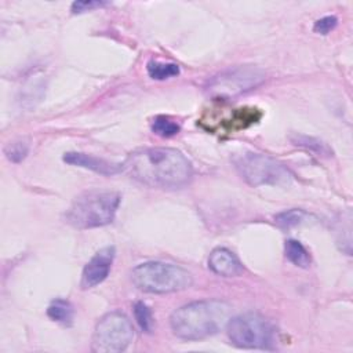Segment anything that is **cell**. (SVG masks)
I'll list each match as a JSON object with an SVG mask.
<instances>
[{
  "instance_id": "30bf717a",
  "label": "cell",
  "mask_w": 353,
  "mask_h": 353,
  "mask_svg": "<svg viewBox=\"0 0 353 353\" xmlns=\"http://www.w3.org/2000/svg\"><path fill=\"white\" fill-rule=\"evenodd\" d=\"M63 161L70 165H77L83 168H88L101 175H113L123 170V164L110 163L105 159H99L91 154L80 153V152H68L63 154Z\"/></svg>"
},
{
  "instance_id": "8fae6325",
  "label": "cell",
  "mask_w": 353,
  "mask_h": 353,
  "mask_svg": "<svg viewBox=\"0 0 353 353\" xmlns=\"http://www.w3.org/2000/svg\"><path fill=\"white\" fill-rule=\"evenodd\" d=\"M208 268L219 276L234 277L243 272V265L239 258L228 248H215L208 256Z\"/></svg>"
},
{
  "instance_id": "52a82bcc",
  "label": "cell",
  "mask_w": 353,
  "mask_h": 353,
  "mask_svg": "<svg viewBox=\"0 0 353 353\" xmlns=\"http://www.w3.org/2000/svg\"><path fill=\"white\" fill-rule=\"evenodd\" d=\"M134 339V327L121 312H110L101 317L92 334L91 350L97 353L124 352Z\"/></svg>"
},
{
  "instance_id": "5b68a950",
  "label": "cell",
  "mask_w": 353,
  "mask_h": 353,
  "mask_svg": "<svg viewBox=\"0 0 353 353\" xmlns=\"http://www.w3.org/2000/svg\"><path fill=\"white\" fill-rule=\"evenodd\" d=\"M226 331L230 342L243 349H273L277 342L274 324L258 313L230 317Z\"/></svg>"
},
{
  "instance_id": "8992f818",
  "label": "cell",
  "mask_w": 353,
  "mask_h": 353,
  "mask_svg": "<svg viewBox=\"0 0 353 353\" xmlns=\"http://www.w3.org/2000/svg\"><path fill=\"white\" fill-rule=\"evenodd\" d=\"M234 165L240 176L251 186L283 185L292 178L284 164L261 153L245 152L234 159Z\"/></svg>"
},
{
  "instance_id": "9a60e30c",
  "label": "cell",
  "mask_w": 353,
  "mask_h": 353,
  "mask_svg": "<svg viewBox=\"0 0 353 353\" xmlns=\"http://www.w3.org/2000/svg\"><path fill=\"white\" fill-rule=\"evenodd\" d=\"M148 74L153 80H165L179 74V66L171 62H160V61H149L146 65Z\"/></svg>"
},
{
  "instance_id": "3957f363",
  "label": "cell",
  "mask_w": 353,
  "mask_h": 353,
  "mask_svg": "<svg viewBox=\"0 0 353 353\" xmlns=\"http://www.w3.org/2000/svg\"><path fill=\"white\" fill-rule=\"evenodd\" d=\"M120 194L112 190H90L79 194L65 212V222L76 229H92L113 222Z\"/></svg>"
},
{
  "instance_id": "2e32d148",
  "label": "cell",
  "mask_w": 353,
  "mask_h": 353,
  "mask_svg": "<svg viewBox=\"0 0 353 353\" xmlns=\"http://www.w3.org/2000/svg\"><path fill=\"white\" fill-rule=\"evenodd\" d=\"M181 127L176 121L165 116H157L152 121V131L163 138H171L179 132Z\"/></svg>"
},
{
  "instance_id": "5bb4252c",
  "label": "cell",
  "mask_w": 353,
  "mask_h": 353,
  "mask_svg": "<svg viewBox=\"0 0 353 353\" xmlns=\"http://www.w3.org/2000/svg\"><path fill=\"white\" fill-rule=\"evenodd\" d=\"M284 250H285V256L288 258L290 262H292L298 268H303V269L309 268V265H310V254L302 245L301 241L292 240V239L287 240Z\"/></svg>"
},
{
  "instance_id": "d6986e66",
  "label": "cell",
  "mask_w": 353,
  "mask_h": 353,
  "mask_svg": "<svg viewBox=\"0 0 353 353\" xmlns=\"http://www.w3.org/2000/svg\"><path fill=\"white\" fill-rule=\"evenodd\" d=\"M29 153V145L26 142H22V141H18V142H12V143H8L6 148H4V154L6 157L12 161V163H19L22 161Z\"/></svg>"
},
{
  "instance_id": "277c9868",
  "label": "cell",
  "mask_w": 353,
  "mask_h": 353,
  "mask_svg": "<svg viewBox=\"0 0 353 353\" xmlns=\"http://www.w3.org/2000/svg\"><path fill=\"white\" fill-rule=\"evenodd\" d=\"M134 285L149 294H170L189 288L193 283L190 272L186 269L159 261L143 262L131 272Z\"/></svg>"
},
{
  "instance_id": "ac0fdd59",
  "label": "cell",
  "mask_w": 353,
  "mask_h": 353,
  "mask_svg": "<svg viewBox=\"0 0 353 353\" xmlns=\"http://www.w3.org/2000/svg\"><path fill=\"white\" fill-rule=\"evenodd\" d=\"M134 316H135V320H137V323H138V325L141 327L142 331L152 332L153 316H152V312H150V309L148 307L146 303L137 302L134 305Z\"/></svg>"
},
{
  "instance_id": "7c38bea8",
  "label": "cell",
  "mask_w": 353,
  "mask_h": 353,
  "mask_svg": "<svg viewBox=\"0 0 353 353\" xmlns=\"http://www.w3.org/2000/svg\"><path fill=\"white\" fill-rule=\"evenodd\" d=\"M47 316L51 320H54V321H57L62 325L69 327L73 323L74 310H73V306L69 301L58 298V299H54L50 303V306L47 307Z\"/></svg>"
},
{
  "instance_id": "4fadbf2b",
  "label": "cell",
  "mask_w": 353,
  "mask_h": 353,
  "mask_svg": "<svg viewBox=\"0 0 353 353\" xmlns=\"http://www.w3.org/2000/svg\"><path fill=\"white\" fill-rule=\"evenodd\" d=\"M290 139L295 146L310 150V152L316 153L317 156H321V157H331L332 156V149L325 142H323V141H320L314 137H307V135H303V134H292L290 137Z\"/></svg>"
},
{
  "instance_id": "44dd1931",
  "label": "cell",
  "mask_w": 353,
  "mask_h": 353,
  "mask_svg": "<svg viewBox=\"0 0 353 353\" xmlns=\"http://www.w3.org/2000/svg\"><path fill=\"white\" fill-rule=\"evenodd\" d=\"M336 25H338V18L334 17V15H327V17H323V18H320L314 22L313 30L316 33H320V34H327L332 29H335Z\"/></svg>"
},
{
  "instance_id": "9c48e42d",
  "label": "cell",
  "mask_w": 353,
  "mask_h": 353,
  "mask_svg": "<svg viewBox=\"0 0 353 353\" xmlns=\"http://www.w3.org/2000/svg\"><path fill=\"white\" fill-rule=\"evenodd\" d=\"M116 255V250L113 245H108L101 248L84 266L80 285L83 290L92 288L101 284L109 274L113 259Z\"/></svg>"
},
{
  "instance_id": "6da1fadb",
  "label": "cell",
  "mask_w": 353,
  "mask_h": 353,
  "mask_svg": "<svg viewBox=\"0 0 353 353\" xmlns=\"http://www.w3.org/2000/svg\"><path fill=\"white\" fill-rule=\"evenodd\" d=\"M123 170L135 181L152 188H181L192 175V163L174 148H143L131 152Z\"/></svg>"
},
{
  "instance_id": "7a4b0ae2",
  "label": "cell",
  "mask_w": 353,
  "mask_h": 353,
  "mask_svg": "<svg viewBox=\"0 0 353 353\" xmlns=\"http://www.w3.org/2000/svg\"><path fill=\"white\" fill-rule=\"evenodd\" d=\"M232 306L219 299L196 301L174 310L170 327L175 336L185 341H199L226 328Z\"/></svg>"
},
{
  "instance_id": "ffe728a7",
  "label": "cell",
  "mask_w": 353,
  "mask_h": 353,
  "mask_svg": "<svg viewBox=\"0 0 353 353\" xmlns=\"http://www.w3.org/2000/svg\"><path fill=\"white\" fill-rule=\"evenodd\" d=\"M108 1H99V0H77L72 3V12L73 14H81V12H87V11H92L95 8H101L108 6Z\"/></svg>"
},
{
  "instance_id": "e0dca14e",
  "label": "cell",
  "mask_w": 353,
  "mask_h": 353,
  "mask_svg": "<svg viewBox=\"0 0 353 353\" xmlns=\"http://www.w3.org/2000/svg\"><path fill=\"white\" fill-rule=\"evenodd\" d=\"M305 215H306V214H305L302 210L291 208V210L279 212V214L274 216V222H276L280 228L290 229V228H294V226H296L298 223H301L302 219L305 218Z\"/></svg>"
},
{
  "instance_id": "ba28073f",
  "label": "cell",
  "mask_w": 353,
  "mask_h": 353,
  "mask_svg": "<svg viewBox=\"0 0 353 353\" xmlns=\"http://www.w3.org/2000/svg\"><path fill=\"white\" fill-rule=\"evenodd\" d=\"M265 81V73L255 66H237L214 76L205 90L211 98L233 99Z\"/></svg>"
}]
</instances>
